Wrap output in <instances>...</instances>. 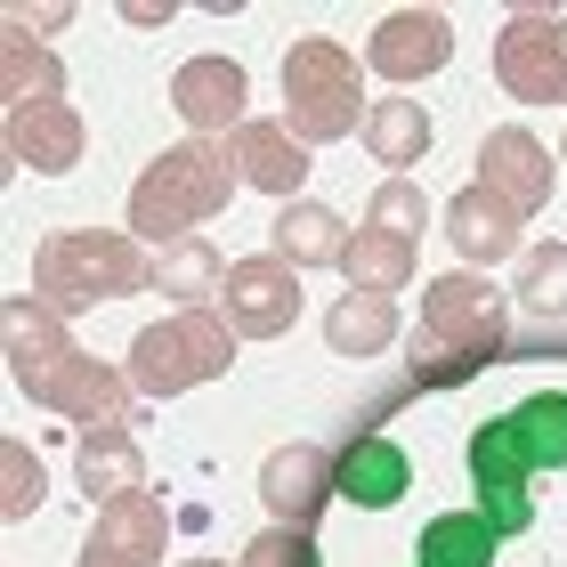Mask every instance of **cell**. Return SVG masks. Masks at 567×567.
Returning a JSON list of instances; mask_svg holds the SVG:
<instances>
[{
	"label": "cell",
	"instance_id": "6da1fadb",
	"mask_svg": "<svg viewBox=\"0 0 567 567\" xmlns=\"http://www.w3.org/2000/svg\"><path fill=\"white\" fill-rule=\"evenodd\" d=\"M511 341V300L486 276H437L422 292V332H414V381L462 390L503 357Z\"/></svg>",
	"mask_w": 567,
	"mask_h": 567
},
{
	"label": "cell",
	"instance_id": "7a4b0ae2",
	"mask_svg": "<svg viewBox=\"0 0 567 567\" xmlns=\"http://www.w3.org/2000/svg\"><path fill=\"white\" fill-rule=\"evenodd\" d=\"M154 284V251L122 227H65L33 251V300H49L58 317H82V308L131 300Z\"/></svg>",
	"mask_w": 567,
	"mask_h": 567
},
{
	"label": "cell",
	"instance_id": "3957f363",
	"mask_svg": "<svg viewBox=\"0 0 567 567\" xmlns=\"http://www.w3.org/2000/svg\"><path fill=\"white\" fill-rule=\"evenodd\" d=\"M227 195H236V163H227V146L212 138H187L171 154H154L131 187V236L138 244H187L203 219L227 212Z\"/></svg>",
	"mask_w": 567,
	"mask_h": 567
},
{
	"label": "cell",
	"instance_id": "277c9868",
	"mask_svg": "<svg viewBox=\"0 0 567 567\" xmlns=\"http://www.w3.org/2000/svg\"><path fill=\"white\" fill-rule=\"evenodd\" d=\"M284 114H292V138L332 146L349 131H365V82H357V58L341 41L308 33L284 49Z\"/></svg>",
	"mask_w": 567,
	"mask_h": 567
},
{
	"label": "cell",
	"instance_id": "5b68a950",
	"mask_svg": "<svg viewBox=\"0 0 567 567\" xmlns=\"http://www.w3.org/2000/svg\"><path fill=\"white\" fill-rule=\"evenodd\" d=\"M236 365V332L227 317H203V308H178V317H154L138 341H131V381L138 398H178V390H203Z\"/></svg>",
	"mask_w": 567,
	"mask_h": 567
},
{
	"label": "cell",
	"instance_id": "8992f818",
	"mask_svg": "<svg viewBox=\"0 0 567 567\" xmlns=\"http://www.w3.org/2000/svg\"><path fill=\"white\" fill-rule=\"evenodd\" d=\"M495 82L519 106H567V17H511L495 33Z\"/></svg>",
	"mask_w": 567,
	"mask_h": 567
},
{
	"label": "cell",
	"instance_id": "52a82bcc",
	"mask_svg": "<svg viewBox=\"0 0 567 567\" xmlns=\"http://www.w3.org/2000/svg\"><path fill=\"white\" fill-rule=\"evenodd\" d=\"M33 405H49L58 422H131V390L138 381H122V365H106V357H82V349H65L58 365H41L33 381H17Z\"/></svg>",
	"mask_w": 567,
	"mask_h": 567
},
{
	"label": "cell",
	"instance_id": "ba28073f",
	"mask_svg": "<svg viewBox=\"0 0 567 567\" xmlns=\"http://www.w3.org/2000/svg\"><path fill=\"white\" fill-rule=\"evenodd\" d=\"M527 478H535V462H527V446H519V422H511V414L478 422V430H471V486H478V519L495 527V535H519V527L535 519Z\"/></svg>",
	"mask_w": 567,
	"mask_h": 567
},
{
	"label": "cell",
	"instance_id": "9c48e42d",
	"mask_svg": "<svg viewBox=\"0 0 567 567\" xmlns=\"http://www.w3.org/2000/svg\"><path fill=\"white\" fill-rule=\"evenodd\" d=\"M219 317H227L236 341H284L292 317H300V276L284 268L276 251H251V260H236L227 284H219Z\"/></svg>",
	"mask_w": 567,
	"mask_h": 567
},
{
	"label": "cell",
	"instance_id": "30bf717a",
	"mask_svg": "<svg viewBox=\"0 0 567 567\" xmlns=\"http://www.w3.org/2000/svg\"><path fill=\"white\" fill-rule=\"evenodd\" d=\"M163 544H171V503L154 486H138V495L97 511V527H90L73 567H163Z\"/></svg>",
	"mask_w": 567,
	"mask_h": 567
},
{
	"label": "cell",
	"instance_id": "8fae6325",
	"mask_svg": "<svg viewBox=\"0 0 567 567\" xmlns=\"http://www.w3.org/2000/svg\"><path fill=\"white\" fill-rule=\"evenodd\" d=\"M171 106L178 122H195V131H219V138H236L244 131V106H251V82H244V65L236 58H187L171 73Z\"/></svg>",
	"mask_w": 567,
	"mask_h": 567
},
{
	"label": "cell",
	"instance_id": "7c38bea8",
	"mask_svg": "<svg viewBox=\"0 0 567 567\" xmlns=\"http://www.w3.org/2000/svg\"><path fill=\"white\" fill-rule=\"evenodd\" d=\"M373 73L381 82H430L437 65L454 58V24L437 17V9H398V17H381L373 24Z\"/></svg>",
	"mask_w": 567,
	"mask_h": 567
},
{
	"label": "cell",
	"instance_id": "4fadbf2b",
	"mask_svg": "<svg viewBox=\"0 0 567 567\" xmlns=\"http://www.w3.org/2000/svg\"><path fill=\"white\" fill-rule=\"evenodd\" d=\"M478 187L495 195L503 212L535 219L551 203V154L535 146L527 131H486V146H478Z\"/></svg>",
	"mask_w": 567,
	"mask_h": 567
},
{
	"label": "cell",
	"instance_id": "5bb4252c",
	"mask_svg": "<svg viewBox=\"0 0 567 567\" xmlns=\"http://www.w3.org/2000/svg\"><path fill=\"white\" fill-rule=\"evenodd\" d=\"M260 495L284 527H317L324 519V503L341 495V478H332V454L324 446H276L260 462Z\"/></svg>",
	"mask_w": 567,
	"mask_h": 567
},
{
	"label": "cell",
	"instance_id": "9a60e30c",
	"mask_svg": "<svg viewBox=\"0 0 567 567\" xmlns=\"http://www.w3.org/2000/svg\"><path fill=\"white\" fill-rule=\"evenodd\" d=\"M82 114L65 106V97H24V106H9V163H24V171H73L82 163Z\"/></svg>",
	"mask_w": 567,
	"mask_h": 567
},
{
	"label": "cell",
	"instance_id": "2e32d148",
	"mask_svg": "<svg viewBox=\"0 0 567 567\" xmlns=\"http://www.w3.org/2000/svg\"><path fill=\"white\" fill-rule=\"evenodd\" d=\"M73 486H82L97 511L122 503V495H138V486H146V454H138L131 422H90L82 430V446H73Z\"/></svg>",
	"mask_w": 567,
	"mask_h": 567
},
{
	"label": "cell",
	"instance_id": "e0dca14e",
	"mask_svg": "<svg viewBox=\"0 0 567 567\" xmlns=\"http://www.w3.org/2000/svg\"><path fill=\"white\" fill-rule=\"evenodd\" d=\"M332 478H341V495L357 511H390L405 486H414V462H405V446H390L381 430L349 437V446H332Z\"/></svg>",
	"mask_w": 567,
	"mask_h": 567
},
{
	"label": "cell",
	"instance_id": "ac0fdd59",
	"mask_svg": "<svg viewBox=\"0 0 567 567\" xmlns=\"http://www.w3.org/2000/svg\"><path fill=\"white\" fill-rule=\"evenodd\" d=\"M227 163H236V178L260 187V195L308 187V146L292 138V122H244V131L227 138Z\"/></svg>",
	"mask_w": 567,
	"mask_h": 567
},
{
	"label": "cell",
	"instance_id": "d6986e66",
	"mask_svg": "<svg viewBox=\"0 0 567 567\" xmlns=\"http://www.w3.org/2000/svg\"><path fill=\"white\" fill-rule=\"evenodd\" d=\"M446 236H454V251L462 260H511L519 251V212H503L486 187H462L454 203H446Z\"/></svg>",
	"mask_w": 567,
	"mask_h": 567
},
{
	"label": "cell",
	"instance_id": "ffe728a7",
	"mask_svg": "<svg viewBox=\"0 0 567 567\" xmlns=\"http://www.w3.org/2000/svg\"><path fill=\"white\" fill-rule=\"evenodd\" d=\"M73 317H58L49 300H9V324H0V349H9V373L33 381L41 365H58V357L73 349Z\"/></svg>",
	"mask_w": 567,
	"mask_h": 567
},
{
	"label": "cell",
	"instance_id": "44dd1931",
	"mask_svg": "<svg viewBox=\"0 0 567 567\" xmlns=\"http://www.w3.org/2000/svg\"><path fill=\"white\" fill-rule=\"evenodd\" d=\"M276 260H284V268H341V260H349L341 212H324V203H284V219H276Z\"/></svg>",
	"mask_w": 567,
	"mask_h": 567
},
{
	"label": "cell",
	"instance_id": "7402d4cb",
	"mask_svg": "<svg viewBox=\"0 0 567 567\" xmlns=\"http://www.w3.org/2000/svg\"><path fill=\"white\" fill-rule=\"evenodd\" d=\"M324 341H332V357H381L398 341V300L390 292H341L324 308Z\"/></svg>",
	"mask_w": 567,
	"mask_h": 567
},
{
	"label": "cell",
	"instance_id": "603a6c76",
	"mask_svg": "<svg viewBox=\"0 0 567 567\" xmlns=\"http://www.w3.org/2000/svg\"><path fill=\"white\" fill-rule=\"evenodd\" d=\"M357 138H365V154L381 171H414L437 131H430V114L414 106V97H381V106H365V131Z\"/></svg>",
	"mask_w": 567,
	"mask_h": 567
},
{
	"label": "cell",
	"instance_id": "cb8c5ba5",
	"mask_svg": "<svg viewBox=\"0 0 567 567\" xmlns=\"http://www.w3.org/2000/svg\"><path fill=\"white\" fill-rule=\"evenodd\" d=\"M227 268H236V260H219V251L203 244V236L163 244V251H154V292H163L171 308H203V300H212L219 284H227Z\"/></svg>",
	"mask_w": 567,
	"mask_h": 567
},
{
	"label": "cell",
	"instance_id": "d4e9b609",
	"mask_svg": "<svg viewBox=\"0 0 567 567\" xmlns=\"http://www.w3.org/2000/svg\"><path fill=\"white\" fill-rule=\"evenodd\" d=\"M495 544H503V535L486 527L478 511H446V519L422 527L414 559H422V567H495Z\"/></svg>",
	"mask_w": 567,
	"mask_h": 567
},
{
	"label": "cell",
	"instance_id": "484cf974",
	"mask_svg": "<svg viewBox=\"0 0 567 567\" xmlns=\"http://www.w3.org/2000/svg\"><path fill=\"white\" fill-rule=\"evenodd\" d=\"M0 90H9V106H24V97H65V58L33 33H9L0 41Z\"/></svg>",
	"mask_w": 567,
	"mask_h": 567
},
{
	"label": "cell",
	"instance_id": "4316f807",
	"mask_svg": "<svg viewBox=\"0 0 567 567\" xmlns=\"http://www.w3.org/2000/svg\"><path fill=\"white\" fill-rule=\"evenodd\" d=\"M414 260H422V251L414 244H398V236H381V227H357V236H349V284H357V292H398V284L405 276H414Z\"/></svg>",
	"mask_w": 567,
	"mask_h": 567
},
{
	"label": "cell",
	"instance_id": "83f0119b",
	"mask_svg": "<svg viewBox=\"0 0 567 567\" xmlns=\"http://www.w3.org/2000/svg\"><path fill=\"white\" fill-rule=\"evenodd\" d=\"M511 300L527 317H567V244H535L519 276H511Z\"/></svg>",
	"mask_w": 567,
	"mask_h": 567
},
{
	"label": "cell",
	"instance_id": "f1b7e54d",
	"mask_svg": "<svg viewBox=\"0 0 567 567\" xmlns=\"http://www.w3.org/2000/svg\"><path fill=\"white\" fill-rule=\"evenodd\" d=\"M511 422H519V446H527L535 471H567V398H559V390L527 398Z\"/></svg>",
	"mask_w": 567,
	"mask_h": 567
},
{
	"label": "cell",
	"instance_id": "f546056e",
	"mask_svg": "<svg viewBox=\"0 0 567 567\" xmlns=\"http://www.w3.org/2000/svg\"><path fill=\"white\" fill-rule=\"evenodd\" d=\"M365 227H381V236H398V244H422V227H430V203H422V187H405V178L373 187V203H365Z\"/></svg>",
	"mask_w": 567,
	"mask_h": 567
},
{
	"label": "cell",
	"instance_id": "4dcf8cb0",
	"mask_svg": "<svg viewBox=\"0 0 567 567\" xmlns=\"http://www.w3.org/2000/svg\"><path fill=\"white\" fill-rule=\"evenodd\" d=\"M0 486H9V503H0V511H9V519H33V511H41V454L33 446H24V437H9V446H0Z\"/></svg>",
	"mask_w": 567,
	"mask_h": 567
},
{
	"label": "cell",
	"instance_id": "1f68e13d",
	"mask_svg": "<svg viewBox=\"0 0 567 567\" xmlns=\"http://www.w3.org/2000/svg\"><path fill=\"white\" fill-rule=\"evenodd\" d=\"M244 567H324L317 559V535H308V527H260V535H251V544H244Z\"/></svg>",
	"mask_w": 567,
	"mask_h": 567
},
{
	"label": "cell",
	"instance_id": "d6a6232c",
	"mask_svg": "<svg viewBox=\"0 0 567 567\" xmlns=\"http://www.w3.org/2000/svg\"><path fill=\"white\" fill-rule=\"evenodd\" d=\"M65 24H73V9H65V0H58V9H9V33H49V41H58L65 33Z\"/></svg>",
	"mask_w": 567,
	"mask_h": 567
},
{
	"label": "cell",
	"instance_id": "836d02e7",
	"mask_svg": "<svg viewBox=\"0 0 567 567\" xmlns=\"http://www.w3.org/2000/svg\"><path fill=\"white\" fill-rule=\"evenodd\" d=\"M178 567H227V559H178Z\"/></svg>",
	"mask_w": 567,
	"mask_h": 567
}]
</instances>
